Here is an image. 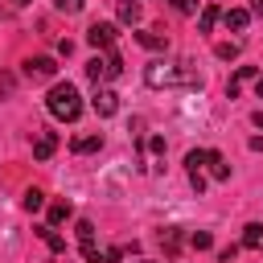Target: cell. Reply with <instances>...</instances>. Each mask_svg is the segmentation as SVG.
I'll list each match as a JSON object with an SVG mask.
<instances>
[{"label":"cell","mask_w":263,"mask_h":263,"mask_svg":"<svg viewBox=\"0 0 263 263\" xmlns=\"http://www.w3.org/2000/svg\"><path fill=\"white\" fill-rule=\"evenodd\" d=\"M115 12H119V21H123V25H140V16H144V8H140L136 0H119V8H115Z\"/></svg>","instance_id":"obj_12"},{"label":"cell","mask_w":263,"mask_h":263,"mask_svg":"<svg viewBox=\"0 0 263 263\" xmlns=\"http://www.w3.org/2000/svg\"><path fill=\"white\" fill-rule=\"evenodd\" d=\"M66 218H70V201H53L49 205V226H62Z\"/></svg>","instance_id":"obj_18"},{"label":"cell","mask_w":263,"mask_h":263,"mask_svg":"<svg viewBox=\"0 0 263 263\" xmlns=\"http://www.w3.org/2000/svg\"><path fill=\"white\" fill-rule=\"evenodd\" d=\"M53 148H58V136H53V132H37V140H33V156H37V160H49Z\"/></svg>","instance_id":"obj_8"},{"label":"cell","mask_w":263,"mask_h":263,"mask_svg":"<svg viewBox=\"0 0 263 263\" xmlns=\"http://www.w3.org/2000/svg\"><path fill=\"white\" fill-rule=\"evenodd\" d=\"M86 41H90L95 49H111V45H115V25H107V21H95V25L86 29Z\"/></svg>","instance_id":"obj_6"},{"label":"cell","mask_w":263,"mask_h":263,"mask_svg":"<svg viewBox=\"0 0 263 263\" xmlns=\"http://www.w3.org/2000/svg\"><path fill=\"white\" fill-rule=\"evenodd\" d=\"M86 74H90L95 86H103V82H111V78L123 74V58H119L115 49H103V53H95V58L86 62Z\"/></svg>","instance_id":"obj_3"},{"label":"cell","mask_w":263,"mask_h":263,"mask_svg":"<svg viewBox=\"0 0 263 263\" xmlns=\"http://www.w3.org/2000/svg\"><path fill=\"white\" fill-rule=\"evenodd\" d=\"M21 205H25L29 214H37V210L45 205V193H41V189H25V201H21Z\"/></svg>","instance_id":"obj_17"},{"label":"cell","mask_w":263,"mask_h":263,"mask_svg":"<svg viewBox=\"0 0 263 263\" xmlns=\"http://www.w3.org/2000/svg\"><path fill=\"white\" fill-rule=\"evenodd\" d=\"M255 74H259L255 66H238V74L226 82V99H238V86H242V82H255Z\"/></svg>","instance_id":"obj_9"},{"label":"cell","mask_w":263,"mask_h":263,"mask_svg":"<svg viewBox=\"0 0 263 263\" xmlns=\"http://www.w3.org/2000/svg\"><path fill=\"white\" fill-rule=\"evenodd\" d=\"M242 247H251V251H263V226H259V222H251V226L242 230Z\"/></svg>","instance_id":"obj_15"},{"label":"cell","mask_w":263,"mask_h":263,"mask_svg":"<svg viewBox=\"0 0 263 263\" xmlns=\"http://www.w3.org/2000/svg\"><path fill=\"white\" fill-rule=\"evenodd\" d=\"M160 247H164V251L173 255V251L181 247V234H177V230H160Z\"/></svg>","instance_id":"obj_20"},{"label":"cell","mask_w":263,"mask_h":263,"mask_svg":"<svg viewBox=\"0 0 263 263\" xmlns=\"http://www.w3.org/2000/svg\"><path fill=\"white\" fill-rule=\"evenodd\" d=\"M53 4H58V12H70V16L82 12V0H53Z\"/></svg>","instance_id":"obj_23"},{"label":"cell","mask_w":263,"mask_h":263,"mask_svg":"<svg viewBox=\"0 0 263 263\" xmlns=\"http://www.w3.org/2000/svg\"><path fill=\"white\" fill-rule=\"evenodd\" d=\"M25 78L29 82H49V78H58V62L53 58H29L25 62Z\"/></svg>","instance_id":"obj_4"},{"label":"cell","mask_w":263,"mask_h":263,"mask_svg":"<svg viewBox=\"0 0 263 263\" xmlns=\"http://www.w3.org/2000/svg\"><path fill=\"white\" fill-rule=\"evenodd\" d=\"M251 119H255V127H263V111H255V115H251Z\"/></svg>","instance_id":"obj_27"},{"label":"cell","mask_w":263,"mask_h":263,"mask_svg":"<svg viewBox=\"0 0 263 263\" xmlns=\"http://www.w3.org/2000/svg\"><path fill=\"white\" fill-rule=\"evenodd\" d=\"M255 95H259V99H263V70H259V74H255Z\"/></svg>","instance_id":"obj_25"},{"label":"cell","mask_w":263,"mask_h":263,"mask_svg":"<svg viewBox=\"0 0 263 263\" xmlns=\"http://www.w3.org/2000/svg\"><path fill=\"white\" fill-rule=\"evenodd\" d=\"M168 8L181 12V16H189V12H197V0H168Z\"/></svg>","instance_id":"obj_21"},{"label":"cell","mask_w":263,"mask_h":263,"mask_svg":"<svg viewBox=\"0 0 263 263\" xmlns=\"http://www.w3.org/2000/svg\"><path fill=\"white\" fill-rule=\"evenodd\" d=\"M218 16H222V8H218V4H201V21H197V33H214Z\"/></svg>","instance_id":"obj_13"},{"label":"cell","mask_w":263,"mask_h":263,"mask_svg":"<svg viewBox=\"0 0 263 263\" xmlns=\"http://www.w3.org/2000/svg\"><path fill=\"white\" fill-rule=\"evenodd\" d=\"M251 12H259V16H263V0H251Z\"/></svg>","instance_id":"obj_26"},{"label":"cell","mask_w":263,"mask_h":263,"mask_svg":"<svg viewBox=\"0 0 263 263\" xmlns=\"http://www.w3.org/2000/svg\"><path fill=\"white\" fill-rule=\"evenodd\" d=\"M234 53H238V45H234V41H230V45H218V58H234Z\"/></svg>","instance_id":"obj_24"},{"label":"cell","mask_w":263,"mask_h":263,"mask_svg":"<svg viewBox=\"0 0 263 263\" xmlns=\"http://www.w3.org/2000/svg\"><path fill=\"white\" fill-rule=\"evenodd\" d=\"M189 242H193V247H197V251H210V247H214V238H210V234H205V230H197V234H193V238H189Z\"/></svg>","instance_id":"obj_22"},{"label":"cell","mask_w":263,"mask_h":263,"mask_svg":"<svg viewBox=\"0 0 263 263\" xmlns=\"http://www.w3.org/2000/svg\"><path fill=\"white\" fill-rule=\"evenodd\" d=\"M41 238H45V247H49V251H58V255L66 251V242L58 238V230H53V226H41Z\"/></svg>","instance_id":"obj_19"},{"label":"cell","mask_w":263,"mask_h":263,"mask_svg":"<svg viewBox=\"0 0 263 263\" xmlns=\"http://www.w3.org/2000/svg\"><path fill=\"white\" fill-rule=\"evenodd\" d=\"M45 107H49V115H53V119L74 123V119L82 115V95L74 90V82H53V86H49V95H45Z\"/></svg>","instance_id":"obj_2"},{"label":"cell","mask_w":263,"mask_h":263,"mask_svg":"<svg viewBox=\"0 0 263 263\" xmlns=\"http://www.w3.org/2000/svg\"><path fill=\"white\" fill-rule=\"evenodd\" d=\"M78 247H82V259H86V263H103V251L95 247V226H90L86 218L78 222Z\"/></svg>","instance_id":"obj_5"},{"label":"cell","mask_w":263,"mask_h":263,"mask_svg":"<svg viewBox=\"0 0 263 263\" xmlns=\"http://www.w3.org/2000/svg\"><path fill=\"white\" fill-rule=\"evenodd\" d=\"M90 107H95V115H103V119H107V115H115V111H119V95H115V90H107V86H99V90H95V99H90Z\"/></svg>","instance_id":"obj_7"},{"label":"cell","mask_w":263,"mask_h":263,"mask_svg":"<svg viewBox=\"0 0 263 263\" xmlns=\"http://www.w3.org/2000/svg\"><path fill=\"white\" fill-rule=\"evenodd\" d=\"M70 148H74V152H99V148H103V136H78Z\"/></svg>","instance_id":"obj_16"},{"label":"cell","mask_w":263,"mask_h":263,"mask_svg":"<svg viewBox=\"0 0 263 263\" xmlns=\"http://www.w3.org/2000/svg\"><path fill=\"white\" fill-rule=\"evenodd\" d=\"M222 21H226V29H234V33H238V29H247V25H251V8H226V12H222Z\"/></svg>","instance_id":"obj_11"},{"label":"cell","mask_w":263,"mask_h":263,"mask_svg":"<svg viewBox=\"0 0 263 263\" xmlns=\"http://www.w3.org/2000/svg\"><path fill=\"white\" fill-rule=\"evenodd\" d=\"M205 168L214 181H230V164L222 160V152H205Z\"/></svg>","instance_id":"obj_10"},{"label":"cell","mask_w":263,"mask_h":263,"mask_svg":"<svg viewBox=\"0 0 263 263\" xmlns=\"http://www.w3.org/2000/svg\"><path fill=\"white\" fill-rule=\"evenodd\" d=\"M12 4H29V0H12Z\"/></svg>","instance_id":"obj_28"},{"label":"cell","mask_w":263,"mask_h":263,"mask_svg":"<svg viewBox=\"0 0 263 263\" xmlns=\"http://www.w3.org/2000/svg\"><path fill=\"white\" fill-rule=\"evenodd\" d=\"M136 41H140V45H148V49H168V37H164V33H156V29L136 33Z\"/></svg>","instance_id":"obj_14"},{"label":"cell","mask_w":263,"mask_h":263,"mask_svg":"<svg viewBox=\"0 0 263 263\" xmlns=\"http://www.w3.org/2000/svg\"><path fill=\"white\" fill-rule=\"evenodd\" d=\"M144 82L148 86H201V74L193 70V62H152L148 70H144Z\"/></svg>","instance_id":"obj_1"}]
</instances>
